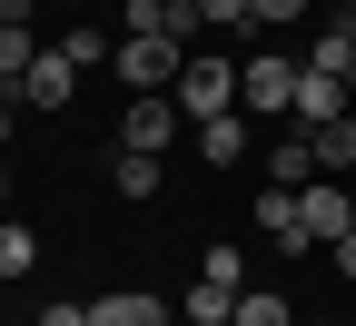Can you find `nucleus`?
I'll list each match as a JSON object with an SVG mask.
<instances>
[{"instance_id":"nucleus-1","label":"nucleus","mask_w":356,"mask_h":326,"mask_svg":"<svg viewBox=\"0 0 356 326\" xmlns=\"http://www.w3.org/2000/svg\"><path fill=\"white\" fill-rule=\"evenodd\" d=\"M238 70L248 60H228V50H188V70H178V89H168V99H178V119H228L238 109Z\"/></svg>"},{"instance_id":"nucleus-2","label":"nucleus","mask_w":356,"mask_h":326,"mask_svg":"<svg viewBox=\"0 0 356 326\" xmlns=\"http://www.w3.org/2000/svg\"><path fill=\"white\" fill-rule=\"evenodd\" d=\"M109 70L129 79V99H139V89H178V70H188V50H178V40H149V30H129L119 50H109Z\"/></svg>"},{"instance_id":"nucleus-3","label":"nucleus","mask_w":356,"mask_h":326,"mask_svg":"<svg viewBox=\"0 0 356 326\" xmlns=\"http://www.w3.org/2000/svg\"><path fill=\"white\" fill-rule=\"evenodd\" d=\"M238 109H248V119H297V60L257 50V60L238 70Z\"/></svg>"},{"instance_id":"nucleus-4","label":"nucleus","mask_w":356,"mask_h":326,"mask_svg":"<svg viewBox=\"0 0 356 326\" xmlns=\"http://www.w3.org/2000/svg\"><path fill=\"white\" fill-rule=\"evenodd\" d=\"M346 227H356V208H346V188H337V178H307V188H297V247L307 238H346Z\"/></svg>"},{"instance_id":"nucleus-5","label":"nucleus","mask_w":356,"mask_h":326,"mask_svg":"<svg viewBox=\"0 0 356 326\" xmlns=\"http://www.w3.org/2000/svg\"><path fill=\"white\" fill-rule=\"evenodd\" d=\"M178 129H188V119H178L168 89H139V99H129V119H119V149H149V158H159Z\"/></svg>"},{"instance_id":"nucleus-6","label":"nucleus","mask_w":356,"mask_h":326,"mask_svg":"<svg viewBox=\"0 0 356 326\" xmlns=\"http://www.w3.org/2000/svg\"><path fill=\"white\" fill-rule=\"evenodd\" d=\"M70 89H79V60H70V50H40L30 79L10 89V99H30V109H70Z\"/></svg>"},{"instance_id":"nucleus-7","label":"nucleus","mask_w":356,"mask_h":326,"mask_svg":"<svg viewBox=\"0 0 356 326\" xmlns=\"http://www.w3.org/2000/svg\"><path fill=\"white\" fill-rule=\"evenodd\" d=\"M356 109V89L346 79H327V70H307L297 60V129H327V119H346Z\"/></svg>"},{"instance_id":"nucleus-8","label":"nucleus","mask_w":356,"mask_h":326,"mask_svg":"<svg viewBox=\"0 0 356 326\" xmlns=\"http://www.w3.org/2000/svg\"><path fill=\"white\" fill-rule=\"evenodd\" d=\"M89 326H178V307H159L149 287H109L89 297Z\"/></svg>"},{"instance_id":"nucleus-9","label":"nucleus","mask_w":356,"mask_h":326,"mask_svg":"<svg viewBox=\"0 0 356 326\" xmlns=\"http://www.w3.org/2000/svg\"><path fill=\"white\" fill-rule=\"evenodd\" d=\"M307 70H327V79H346V70H356V10H337L317 40H307Z\"/></svg>"},{"instance_id":"nucleus-10","label":"nucleus","mask_w":356,"mask_h":326,"mask_svg":"<svg viewBox=\"0 0 356 326\" xmlns=\"http://www.w3.org/2000/svg\"><path fill=\"white\" fill-rule=\"evenodd\" d=\"M198 158H208V168H238V158H248V109L198 119Z\"/></svg>"},{"instance_id":"nucleus-11","label":"nucleus","mask_w":356,"mask_h":326,"mask_svg":"<svg viewBox=\"0 0 356 326\" xmlns=\"http://www.w3.org/2000/svg\"><path fill=\"white\" fill-rule=\"evenodd\" d=\"M267 168H277V188H307V178H327V168H317V138H307V129H287L277 149H267Z\"/></svg>"},{"instance_id":"nucleus-12","label":"nucleus","mask_w":356,"mask_h":326,"mask_svg":"<svg viewBox=\"0 0 356 326\" xmlns=\"http://www.w3.org/2000/svg\"><path fill=\"white\" fill-rule=\"evenodd\" d=\"M307 138H317V168H327V178H346V168H356V109H346V119H327V129H307Z\"/></svg>"},{"instance_id":"nucleus-13","label":"nucleus","mask_w":356,"mask_h":326,"mask_svg":"<svg viewBox=\"0 0 356 326\" xmlns=\"http://www.w3.org/2000/svg\"><path fill=\"white\" fill-rule=\"evenodd\" d=\"M30 60H40L30 20H0V89H20V79H30Z\"/></svg>"},{"instance_id":"nucleus-14","label":"nucleus","mask_w":356,"mask_h":326,"mask_svg":"<svg viewBox=\"0 0 356 326\" xmlns=\"http://www.w3.org/2000/svg\"><path fill=\"white\" fill-rule=\"evenodd\" d=\"M228 326H297V307L277 297V287H238V316Z\"/></svg>"},{"instance_id":"nucleus-15","label":"nucleus","mask_w":356,"mask_h":326,"mask_svg":"<svg viewBox=\"0 0 356 326\" xmlns=\"http://www.w3.org/2000/svg\"><path fill=\"white\" fill-rule=\"evenodd\" d=\"M257 227L277 247H297V188H277V178H267V198H257Z\"/></svg>"},{"instance_id":"nucleus-16","label":"nucleus","mask_w":356,"mask_h":326,"mask_svg":"<svg viewBox=\"0 0 356 326\" xmlns=\"http://www.w3.org/2000/svg\"><path fill=\"white\" fill-rule=\"evenodd\" d=\"M109 178H119V198H159V158H149V149H119Z\"/></svg>"},{"instance_id":"nucleus-17","label":"nucleus","mask_w":356,"mask_h":326,"mask_svg":"<svg viewBox=\"0 0 356 326\" xmlns=\"http://www.w3.org/2000/svg\"><path fill=\"white\" fill-rule=\"evenodd\" d=\"M30 267H40V238L20 218H0V277H30Z\"/></svg>"},{"instance_id":"nucleus-18","label":"nucleus","mask_w":356,"mask_h":326,"mask_svg":"<svg viewBox=\"0 0 356 326\" xmlns=\"http://www.w3.org/2000/svg\"><path fill=\"white\" fill-rule=\"evenodd\" d=\"M178 316H188V326H228V316H238V297H228V287H208V277H198V287H188V307H178Z\"/></svg>"},{"instance_id":"nucleus-19","label":"nucleus","mask_w":356,"mask_h":326,"mask_svg":"<svg viewBox=\"0 0 356 326\" xmlns=\"http://www.w3.org/2000/svg\"><path fill=\"white\" fill-rule=\"evenodd\" d=\"M198 277H208V287H228V297H238V287H248V257H238V247H208V257H198Z\"/></svg>"},{"instance_id":"nucleus-20","label":"nucleus","mask_w":356,"mask_h":326,"mask_svg":"<svg viewBox=\"0 0 356 326\" xmlns=\"http://www.w3.org/2000/svg\"><path fill=\"white\" fill-rule=\"evenodd\" d=\"M60 50H70V60H79V70H99V60H109V50H119V40H99V30H60Z\"/></svg>"},{"instance_id":"nucleus-21","label":"nucleus","mask_w":356,"mask_h":326,"mask_svg":"<svg viewBox=\"0 0 356 326\" xmlns=\"http://www.w3.org/2000/svg\"><path fill=\"white\" fill-rule=\"evenodd\" d=\"M198 20H208L218 40H228V30H257V20H248V0H198Z\"/></svg>"},{"instance_id":"nucleus-22","label":"nucleus","mask_w":356,"mask_h":326,"mask_svg":"<svg viewBox=\"0 0 356 326\" xmlns=\"http://www.w3.org/2000/svg\"><path fill=\"white\" fill-rule=\"evenodd\" d=\"M297 10H307V0H248V20H257V30H287Z\"/></svg>"},{"instance_id":"nucleus-23","label":"nucleus","mask_w":356,"mask_h":326,"mask_svg":"<svg viewBox=\"0 0 356 326\" xmlns=\"http://www.w3.org/2000/svg\"><path fill=\"white\" fill-rule=\"evenodd\" d=\"M337 277H346V287H356V227H346V238H337Z\"/></svg>"},{"instance_id":"nucleus-24","label":"nucleus","mask_w":356,"mask_h":326,"mask_svg":"<svg viewBox=\"0 0 356 326\" xmlns=\"http://www.w3.org/2000/svg\"><path fill=\"white\" fill-rule=\"evenodd\" d=\"M40 316H50V326H89V307H40Z\"/></svg>"},{"instance_id":"nucleus-25","label":"nucleus","mask_w":356,"mask_h":326,"mask_svg":"<svg viewBox=\"0 0 356 326\" xmlns=\"http://www.w3.org/2000/svg\"><path fill=\"white\" fill-rule=\"evenodd\" d=\"M0 218H10V168H0Z\"/></svg>"},{"instance_id":"nucleus-26","label":"nucleus","mask_w":356,"mask_h":326,"mask_svg":"<svg viewBox=\"0 0 356 326\" xmlns=\"http://www.w3.org/2000/svg\"><path fill=\"white\" fill-rule=\"evenodd\" d=\"M0 138H10V89H0Z\"/></svg>"},{"instance_id":"nucleus-27","label":"nucleus","mask_w":356,"mask_h":326,"mask_svg":"<svg viewBox=\"0 0 356 326\" xmlns=\"http://www.w3.org/2000/svg\"><path fill=\"white\" fill-rule=\"evenodd\" d=\"M30 326H50V316H30Z\"/></svg>"},{"instance_id":"nucleus-28","label":"nucleus","mask_w":356,"mask_h":326,"mask_svg":"<svg viewBox=\"0 0 356 326\" xmlns=\"http://www.w3.org/2000/svg\"><path fill=\"white\" fill-rule=\"evenodd\" d=\"M297 326H317V316H297Z\"/></svg>"},{"instance_id":"nucleus-29","label":"nucleus","mask_w":356,"mask_h":326,"mask_svg":"<svg viewBox=\"0 0 356 326\" xmlns=\"http://www.w3.org/2000/svg\"><path fill=\"white\" fill-rule=\"evenodd\" d=\"M346 208H356V188H346Z\"/></svg>"},{"instance_id":"nucleus-30","label":"nucleus","mask_w":356,"mask_h":326,"mask_svg":"<svg viewBox=\"0 0 356 326\" xmlns=\"http://www.w3.org/2000/svg\"><path fill=\"white\" fill-rule=\"evenodd\" d=\"M346 89H356V70H346Z\"/></svg>"},{"instance_id":"nucleus-31","label":"nucleus","mask_w":356,"mask_h":326,"mask_svg":"<svg viewBox=\"0 0 356 326\" xmlns=\"http://www.w3.org/2000/svg\"><path fill=\"white\" fill-rule=\"evenodd\" d=\"M178 326H188V316H178Z\"/></svg>"},{"instance_id":"nucleus-32","label":"nucleus","mask_w":356,"mask_h":326,"mask_svg":"<svg viewBox=\"0 0 356 326\" xmlns=\"http://www.w3.org/2000/svg\"><path fill=\"white\" fill-rule=\"evenodd\" d=\"M346 10H356V0H346Z\"/></svg>"}]
</instances>
